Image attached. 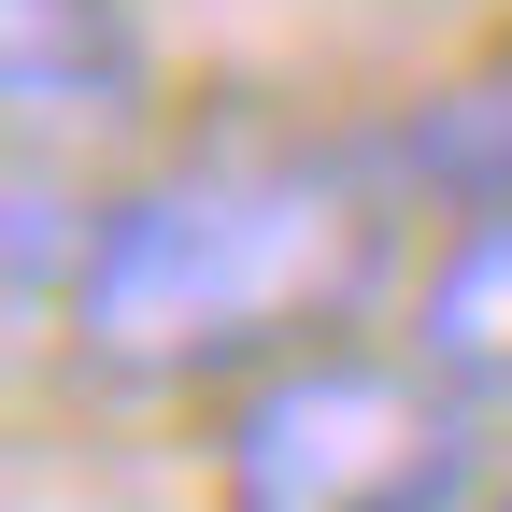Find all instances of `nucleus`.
<instances>
[{
  "label": "nucleus",
  "instance_id": "f257e3e1",
  "mask_svg": "<svg viewBox=\"0 0 512 512\" xmlns=\"http://www.w3.org/2000/svg\"><path fill=\"white\" fill-rule=\"evenodd\" d=\"M370 271H384V200L342 157L228 143L100 214L72 328L114 370H228V356L313 342L328 313H356Z\"/></svg>",
  "mask_w": 512,
  "mask_h": 512
},
{
  "label": "nucleus",
  "instance_id": "f03ea898",
  "mask_svg": "<svg viewBox=\"0 0 512 512\" xmlns=\"http://www.w3.org/2000/svg\"><path fill=\"white\" fill-rule=\"evenodd\" d=\"M470 484V413L427 356L313 342L228 413V512H413Z\"/></svg>",
  "mask_w": 512,
  "mask_h": 512
},
{
  "label": "nucleus",
  "instance_id": "7ed1b4c3",
  "mask_svg": "<svg viewBox=\"0 0 512 512\" xmlns=\"http://www.w3.org/2000/svg\"><path fill=\"white\" fill-rule=\"evenodd\" d=\"M0 86H15V157H86L143 128L157 57L128 0H0Z\"/></svg>",
  "mask_w": 512,
  "mask_h": 512
},
{
  "label": "nucleus",
  "instance_id": "20e7f679",
  "mask_svg": "<svg viewBox=\"0 0 512 512\" xmlns=\"http://www.w3.org/2000/svg\"><path fill=\"white\" fill-rule=\"evenodd\" d=\"M413 356L456 384V399H512V214H470V242L427 271Z\"/></svg>",
  "mask_w": 512,
  "mask_h": 512
},
{
  "label": "nucleus",
  "instance_id": "39448f33",
  "mask_svg": "<svg viewBox=\"0 0 512 512\" xmlns=\"http://www.w3.org/2000/svg\"><path fill=\"white\" fill-rule=\"evenodd\" d=\"M441 200H470V214H512V86H470V100H441L413 143H399Z\"/></svg>",
  "mask_w": 512,
  "mask_h": 512
},
{
  "label": "nucleus",
  "instance_id": "423d86ee",
  "mask_svg": "<svg viewBox=\"0 0 512 512\" xmlns=\"http://www.w3.org/2000/svg\"><path fill=\"white\" fill-rule=\"evenodd\" d=\"M484 512H512V484H498V498H484Z\"/></svg>",
  "mask_w": 512,
  "mask_h": 512
}]
</instances>
